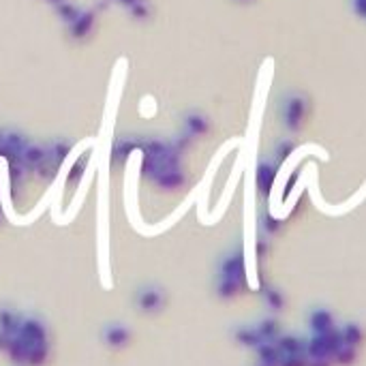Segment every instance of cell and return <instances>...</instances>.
Instances as JSON below:
<instances>
[{
	"label": "cell",
	"mask_w": 366,
	"mask_h": 366,
	"mask_svg": "<svg viewBox=\"0 0 366 366\" xmlns=\"http://www.w3.org/2000/svg\"><path fill=\"white\" fill-rule=\"evenodd\" d=\"M142 156V176L152 182L172 170H180V148L176 144H168L161 140H150L144 148Z\"/></svg>",
	"instance_id": "1"
},
{
	"label": "cell",
	"mask_w": 366,
	"mask_h": 366,
	"mask_svg": "<svg viewBox=\"0 0 366 366\" xmlns=\"http://www.w3.org/2000/svg\"><path fill=\"white\" fill-rule=\"evenodd\" d=\"M247 259H244V251L238 249L229 253L219 266L217 296L223 300H233L242 292H247Z\"/></svg>",
	"instance_id": "2"
},
{
	"label": "cell",
	"mask_w": 366,
	"mask_h": 366,
	"mask_svg": "<svg viewBox=\"0 0 366 366\" xmlns=\"http://www.w3.org/2000/svg\"><path fill=\"white\" fill-rule=\"evenodd\" d=\"M341 347H343V337L341 330L334 328L323 334H313V339L306 343V355L309 360H332Z\"/></svg>",
	"instance_id": "3"
},
{
	"label": "cell",
	"mask_w": 366,
	"mask_h": 366,
	"mask_svg": "<svg viewBox=\"0 0 366 366\" xmlns=\"http://www.w3.org/2000/svg\"><path fill=\"white\" fill-rule=\"evenodd\" d=\"M306 118V101L298 95H292L283 103V122L290 131H300Z\"/></svg>",
	"instance_id": "4"
},
{
	"label": "cell",
	"mask_w": 366,
	"mask_h": 366,
	"mask_svg": "<svg viewBox=\"0 0 366 366\" xmlns=\"http://www.w3.org/2000/svg\"><path fill=\"white\" fill-rule=\"evenodd\" d=\"M135 306L146 315H156V313H161L163 306H165V296H163V292L158 287L146 285V287H140L135 294Z\"/></svg>",
	"instance_id": "5"
},
{
	"label": "cell",
	"mask_w": 366,
	"mask_h": 366,
	"mask_svg": "<svg viewBox=\"0 0 366 366\" xmlns=\"http://www.w3.org/2000/svg\"><path fill=\"white\" fill-rule=\"evenodd\" d=\"M20 339H24L28 345L32 343H43L48 341V325L36 319V317H30V319H24L22 325H20V332H18Z\"/></svg>",
	"instance_id": "6"
},
{
	"label": "cell",
	"mask_w": 366,
	"mask_h": 366,
	"mask_svg": "<svg viewBox=\"0 0 366 366\" xmlns=\"http://www.w3.org/2000/svg\"><path fill=\"white\" fill-rule=\"evenodd\" d=\"M103 343L111 349H125L131 343V330L122 323H109L103 328Z\"/></svg>",
	"instance_id": "7"
},
{
	"label": "cell",
	"mask_w": 366,
	"mask_h": 366,
	"mask_svg": "<svg viewBox=\"0 0 366 366\" xmlns=\"http://www.w3.org/2000/svg\"><path fill=\"white\" fill-rule=\"evenodd\" d=\"M309 328L313 334H323V332H330L337 328L334 323V315L328 309H315L309 317Z\"/></svg>",
	"instance_id": "8"
},
{
	"label": "cell",
	"mask_w": 366,
	"mask_h": 366,
	"mask_svg": "<svg viewBox=\"0 0 366 366\" xmlns=\"http://www.w3.org/2000/svg\"><path fill=\"white\" fill-rule=\"evenodd\" d=\"M274 182H276V165H272V163H259L255 172V184L259 195L268 197L274 189Z\"/></svg>",
	"instance_id": "9"
},
{
	"label": "cell",
	"mask_w": 366,
	"mask_h": 366,
	"mask_svg": "<svg viewBox=\"0 0 366 366\" xmlns=\"http://www.w3.org/2000/svg\"><path fill=\"white\" fill-rule=\"evenodd\" d=\"M306 339L294 337V334H280L274 345L278 347L280 355H306Z\"/></svg>",
	"instance_id": "10"
},
{
	"label": "cell",
	"mask_w": 366,
	"mask_h": 366,
	"mask_svg": "<svg viewBox=\"0 0 366 366\" xmlns=\"http://www.w3.org/2000/svg\"><path fill=\"white\" fill-rule=\"evenodd\" d=\"M22 315L11 311V309H0V332H5L9 337H18L20 325H22Z\"/></svg>",
	"instance_id": "11"
},
{
	"label": "cell",
	"mask_w": 366,
	"mask_h": 366,
	"mask_svg": "<svg viewBox=\"0 0 366 366\" xmlns=\"http://www.w3.org/2000/svg\"><path fill=\"white\" fill-rule=\"evenodd\" d=\"M257 349V364L255 366H278L280 351L274 343H262Z\"/></svg>",
	"instance_id": "12"
},
{
	"label": "cell",
	"mask_w": 366,
	"mask_h": 366,
	"mask_svg": "<svg viewBox=\"0 0 366 366\" xmlns=\"http://www.w3.org/2000/svg\"><path fill=\"white\" fill-rule=\"evenodd\" d=\"M93 26H95V13L93 11H81L79 18L71 24V34L75 39H84L86 34H90Z\"/></svg>",
	"instance_id": "13"
},
{
	"label": "cell",
	"mask_w": 366,
	"mask_h": 366,
	"mask_svg": "<svg viewBox=\"0 0 366 366\" xmlns=\"http://www.w3.org/2000/svg\"><path fill=\"white\" fill-rule=\"evenodd\" d=\"M184 127L189 131V135H206L210 131V125H208V118L206 116H201V114H189L184 118Z\"/></svg>",
	"instance_id": "14"
},
{
	"label": "cell",
	"mask_w": 366,
	"mask_h": 366,
	"mask_svg": "<svg viewBox=\"0 0 366 366\" xmlns=\"http://www.w3.org/2000/svg\"><path fill=\"white\" fill-rule=\"evenodd\" d=\"M50 358V345L48 341L43 343H32L28 347V358H26V364L28 366H43Z\"/></svg>",
	"instance_id": "15"
},
{
	"label": "cell",
	"mask_w": 366,
	"mask_h": 366,
	"mask_svg": "<svg viewBox=\"0 0 366 366\" xmlns=\"http://www.w3.org/2000/svg\"><path fill=\"white\" fill-rule=\"evenodd\" d=\"M154 182H156V187L163 189V191H178V189L184 184V174H182L180 170H172V172H168V174H163L161 178H156Z\"/></svg>",
	"instance_id": "16"
},
{
	"label": "cell",
	"mask_w": 366,
	"mask_h": 366,
	"mask_svg": "<svg viewBox=\"0 0 366 366\" xmlns=\"http://www.w3.org/2000/svg\"><path fill=\"white\" fill-rule=\"evenodd\" d=\"M28 347H30V345H28L24 339L13 337V339H11V343H9V347H7V353H9L11 362H13V364H26V358H28Z\"/></svg>",
	"instance_id": "17"
},
{
	"label": "cell",
	"mask_w": 366,
	"mask_h": 366,
	"mask_svg": "<svg viewBox=\"0 0 366 366\" xmlns=\"http://www.w3.org/2000/svg\"><path fill=\"white\" fill-rule=\"evenodd\" d=\"M257 332H259V337H262V341L264 343H274L278 337H280V328H278V321L276 319H264V321H259L257 325Z\"/></svg>",
	"instance_id": "18"
},
{
	"label": "cell",
	"mask_w": 366,
	"mask_h": 366,
	"mask_svg": "<svg viewBox=\"0 0 366 366\" xmlns=\"http://www.w3.org/2000/svg\"><path fill=\"white\" fill-rule=\"evenodd\" d=\"M341 337H343V345H349V347H355L364 343V330L362 325L358 323H347L345 328L341 330Z\"/></svg>",
	"instance_id": "19"
},
{
	"label": "cell",
	"mask_w": 366,
	"mask_h": 366,
	"mask_svg": "<svg viewBox=\"0 0 366 366\" xmlns=\"http://www.w3.org/2000/svg\"><path fill=\"white\" fill-rule=\"evenodd\" d=\"M236 341L242 347H259L264 343L255 325H253V328H240V330H236Z\"/></svg>",
	"instance_id": "20"
},
{
	"label": "cell",
	"mask_w": 366,
	"mask_h": 366,
	"mask_svg": "<svg viewBox=\"0 0 366 366\" xmlns=\"http://www.w3.org/2000/svg\"><path fill=\"white\" fill-rule=\"evenodd\" d=\"M24 161L28 163V165H34V168H39L41 163H43L48 156H50V152L43 148V146H26V150H24Z\"/></svg>",
	"instance_id": "21"
},
{
	"label": "cell",
	"mask_w": 366,
	"mask_h": 366,
	"mask_svg": "<svg viewBox=\"0 0 366 366\" xmlns=\"http://www.w3.org/2000/svg\"><path fill=\"white\" fill-rule=\"evenodd\" d=\"M86 165H88V154H81L73 165H71V170H69V176H67V187L69 184H77L79 180H81V176H84V172H86Z\"/></svg>",
	"instance_id": "22"
},
{
	"label": "cell",
	"mask_w": 366,
	"mask_h": 366,
	"mask_svg": "<svg viewBox=\"0 0 366 366\" xmlns=\"http://www.w3.org/2000/svg\"><path fill=\"white\" fill-rule=\"evenodd\" d=\"M355 360H358V351H355V347L343 345V347L334 353L332 364H337V366H351V364H355Z\"/></svg>",
	"instance_id": "23"
},
{
	"label": "cell",
	"mask_w": 366,
	"mask_h": 366,
	"mask_svg": "<svg viewBox=\"0 0 366 366\" xmlns=\"http://www.w3.org/2000/svg\"><path fill=\"white\" fill-rule=\"evenodd\" d=\"M135 148H140V144L137 142H127V140H120V142H116L114 144V150H111V158L114 161H125Z\"/></svg>",
	"instance_id": "24"
},
{
	"label": "cell",
	"mask_w": 366,
	"mask_h": 366,
	"mask_svg": "<svg viewBox=\"0 0 366 366\" xmlns=\"http://www.w3.org/2000/svg\"><path fill=\"white\" fill-rule=\"evenodd\" d=\"M79 13H81V11H79L75 5H69V3H60V5H58V15H60V20L67 22L69 26L79 18Z\"/></svg>",
	"instance_id": "25"
},
{
	"label": "cell",
	"mask_w": 366,
	"mask_h": 366,
	"mask_svg": "<svg viewBox=\"0 0 366 366\" xmlns=\"http://www.w3.org/2000/svg\"><path fill=\"white\" fill-rule=\"evenodd\" d=\"M264 300H266V304L272 309V311H280L283 306H285V298H283V294L278 292V290H266L264 292Z\"/></svg>",
	"instance_id": "26"
},
{
	"label": "cell",
	"mask_w": 366,
	"mask_h": 366,
	"mask_svg": "<svg viewBox=\"0 0 366 366\" xmlns=\"http://www.w3.org/2000/svg\"><path fill=\"white\" fill-rule=\"evenodd\" d=\"M294 150H296V144H294V142H290V140L280 142V144L276 146V161H278V163L287 161V158L294 154Z\"/></svg>",
	"instance_id": "27"
},
{
	"label": "cell",
	"mask_w": 366,
	"mask_h": 366,
	"mask_svg": "<svg viewBox=\"0 0 366 366\" xmlns=\"http://www.w3.org/2000/svg\"><path fill=\"white\" fill-rule=\"evenodd\" d=\"M50 154L60 163V165H62V163H65V158L71 154V146L69 144H65V142H58V144H54L52 146V150H50Z\"/></svg>",
	"instance_id": "28"
},
{
	"label": "cell",
	"mask_w": 366,
	"mask_h": 366,
	"mask_svg": "<svg viewBox=\"0 0 366 366\" xmlns=\"http://www.w3.org/2000/svg\"><path fill=\"white\" fill-rule=\"evenodd\" d=\"M278 366H309V355H280Z\"/></svg>",
	"instance_id": "29"
},
{
	"label": "cell",
	"mask_w": 366,
	"mask_h": 366,
	"mask_svg": "<svg viewBox=\"0 0 366 366\" xmlns=\"http://www.w3.org/2000/svg\"><path fill=\"white\" fill-rule=\"evenodd\" d=\"M280 227H283V221H280V219H276V217H272V215H266V217H264V229H266L268 233H276Z\"/></svg>",
	"instance_id": "30"
},
{
	"label": "cell",
	"mask_w": 366,
	"mask_h": 366,
	"mask_svg": "<svg viewBox=\"0 0 366 366\" xmlns=\"http://www.w3.org/2000/svg\"><path fill=\"white\" fill-rule=\"evenodd\" d=\"M131 13H133L135 18L144 20V18H148V7L142 3V0H135V3L131 5Z\"/></svg>",
	"instance_id": "31"
},
{
	"label": "cell",
	"mask_w": 366,
	"mask_h": 366,
	"mask_svg": "<svg viewBox=\"0 0 366 366\" xmlns=\"http://www.w3.org/2000/svg\"><path fill=\"white\" fill-rule=\"evenodd\" d=\"M296 180H298V170L290 176V180H287V184H285V193H283V201L287 199L292 193H294V187H296Z\"/></svg>",
	"instance_id": "32"
},
{
	"label": "cell",
	"mask_w": 366,
	"mask_h": 366,
	"mask_svg": "<svg viewBox=\"0 0 366 366\" xmlns=\"http://www.w3.org/2000/svg\"><path fill=\"white\" fill-rule=\"evenodd\" d=\"M353 11L360 18H366V0H353Z\"/></svg>",
	"instance_id": "33"
},
{
	"label": "cell",
	"mask_w": 366,
	"mask_h": 366,
	"mask_svg": "<svg viewBox=\"0 0 366 366\" xmlns=\"http://www.w3.org/2000/svg\"><path fill=\"white\" fill-rule=\"evenodd\" d=\"M266 253H268V244H266L264 240H259V242L255 244V255H257V259H262Z\"/></svg>",
	"instance_id": "34"
},
{
	"label": "cell",
	"mask_w": 366,
	"mask_h": 366,
	"mask_svg": "<svg viewBox=\"0 0 366 366\" xmlns=\"http://www.w3.org/2000/svg\"><path fill=\"white\" fill-rule=\"evenodd\" d=\"M11 339H13V337H9V334H5V332H0V351H7Z\"/></svg>",
	"instance_id": "35"
},
{
	"label": "cell",
	"mask_w": 366,
	"mask_h": 366,
	"mask_svg": "<svg viewBox=\"0 0 366 366\" xmlns=\"http://www.w3.org/2000/svg\"><path fill=\"white\" fill-rule=\"evenodd\" d=\"M309 366H334L332 360H309Z\"/></svg>",
	"instance_id": "36"
},
{
	"label": "cell",
	"mask_w": 366,
	"mask_h": 366,
	"mask_svg": "<svg viewBox=\"0 0 366 366\" xmlns=\"http://www.w3.org/2000/svg\"><path fill=\"white\" fill-rule=\"evenodd\" d=\"M48 3H50V5H60L62 0H48Z\"/></svg>",
	"instance_id": "37"
}]
</instances>
